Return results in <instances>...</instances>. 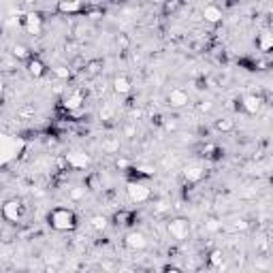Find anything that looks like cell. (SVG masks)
<instances>
[{"mask_svg": "<svg viewBox=\"0 0 273 273\" xmlns=\"http://www.w3.org/2000/svg\"><path fill=\"white\" fill-rule=\"evenodd\" d=\"M24 149H26V139L0 133V169L15 163V160L24 154Z\"/></svg>", "mask_w": 273, "mask_h": 273, "instance_id": "obj_1", "label": "cell"}, {"mask_svg": "<svg viewBox=\"0 0 273 273\" xmlns=\"http://www.w3.org/2000/svg\"><path fill=\"white\" fill-rule=\"evenodd\" d=\"M47 222L58 232H70L77 228V214L70 207H54L49 211Z\"/></svg>", "mask_w": 273, "mask_h": 273, "instance_id": "obj_2", "label": "cell"}, {"mask_svg": "<svg viewBox=\"0 0 273 273\" xmlns=\"http://www.w3.org/2000/svg\"><path fill=\"white\" fill-rule=\"evenodd\" d=\"M0 214L7 222H11V224H17V222H22L24 216H26V205L22 203L19 199H9L3 203V209H0Z\"/></svg>", "mask_w": 273, "mask_h": 273, "instance_id": "obj_3", "label": "cell"}, {"mask_svg": "<svg viewBox=\"0 0 273 273\" xmlns=\"http://www.w3.org/2000/svg\"><path fill=\"white\" fill-rule=\"evenodd\" d=\"M126 194H128V199L133 201V203L141 205V203H145V201H149L151 190L145 184H141V181H128L126 184Z\"/></svg>", "mask_w": 273, "mask_h": 273, "instance_id": "obj_4", "label": "cell"}, {"mask_svg": "<svg viewBox=\"0 0 273 273\" xmlns=\"http://www.w3.org/2000/svg\"><path fill=\"white\" fill-rule=\"evenodd\" d=\"M167 230L175 241H186L190 235V222L186 218H173L167 224Z\"/></svg>", "mask_w": 273, "mask_h": 273, "instance_id": "obj_5", "label": "cell"}, {"mask_svg": "<svg viewBox=\"0 0 273 273\" xmlns=\"http://www.w3.org/2000/svg\"><path fill=\"white\" fill-rule=\"evenodd\" d=\"M124 246L128 250H133V252H143L149 246V241L141 230H130V232H126V237H124Z\"/></svg>", "mask_w": 273, "mask_h": 273, "instance_id": "obj_6", "label": "cell"}, {"mask_svg": "<svg viewBox=\"0 0 273 273\" xmlns=\"http://www.w3.org/2000/svg\"><path fill=\"white\" fill-rule=\"evenodd\" d=\"M43 17L38 15V13H26L24 17H22V28L26 30L28 34H32V36H36V34H41L43 32Z\"/></svg>", "mask_w": 273, "mask_h": 273, "instance_id": "obj_7", "label": "cell"}, {"mask_svg": "<svg viewBox=\"0 0 273 273\" xmlns=\"http://www.w3.org/2000/svg\"><path fill=\"white\" fill-rule=\"evenodd\" d=\"M167 100H169V105L173 109H181V107L190 105V94L186 92V90H181V88H173L167 94Z\"/></svg>", "mask_w": 273, "mask_h": 273, "instance_id": "obj_8", "label": "cell"}, {"mask_svg": "<svg viewBox=\"0 0 273 273\" xmlns=\"http://www.w3.org/2000/svg\"><path fill=\"white\" fill-rule=\"evenodd\" d=\"M56 9L62 15H79L84 13V3L82 0H58Z\"/></svg>", "mask_w": 273, "mask_h": 273, "instance_id": "obj_9", "label": "cell"}, {"mask_svg": "<svg viewBox=\"0 0 273 273\" xmlns=\"http://www.w3.org/2000/svg\"><path fill=\"white\" fill-rule=\"evenodd\" d=\"M66 163H68V167H73V169H88L90 165H92V158H90L86 151H68Z\"/></svg>", "mask_w": 273, "mask_h": 273, "instance_id": "obj_10", "label": "cell"}, {"mask_svg": "<svg viewBox=\"0 0 273 273\" xmlns=\"http://www.w3.org/2000/svg\"><path fill=\"white\" fill-rule=\"evenodd\" d=\"M241 107H244V111L248 115H256L262 109V98L256 96V94H246L244 98H241Z\"/></svg>", "mask_w": 273, "mask_h": 273, "instance_id": "obj_11", "label": "cell"}, {"mask_svg": "<svg viewBox=\"0 0 273 273\" xmlns=\"http://www.w3.org/2000/svg\"><path fill=\"white\" fill-rule=\"evenodd\" d=\"M26 70H28V75L30 77H34V79H41L45 73H47V66L41 58H30L28 62H26Z\"/></svg>", "mask_w": 273, "mask_h": 273, "instance_id": "obj_12", "label": "cell"}, {"mask_svg": "<svg viewBox=\"0 0 273 273\" xmlns=\"http://www.w3.org/2000/svg\"><path fill=\"white\" fill-rule=\"evenodd\" d=\"M113 92L118 94V96H128L130 92H133V84H130V79L126 77V75H118V77H113Z\"/></svg>", "mask_w": 273, "mask_h": 273, "instance_id": "obj_13", "label": "cell"}, {"mask_svg": "<svg viewBox=\"0 0 273 273\" xmlns=\"http://www.w3.org/2000/svg\"><path fill=\"white\" fill-rule=\"evenodd\" d=\"M84 103H86L84 92H82V90H75V92H70V94L64 98V109H68V111H79V109L84 107Z\"/></svg>", "mask_w": 273, "mask_h": 273, "instance_id": "obj_14", "label": "cell"}, {"mask_svg": "<svg viewBox=\"0 0 273 273\" xmlns=\"http://www.w3.org/2000/svg\"><path fill=\"white\" fill-rule=\"evenodd\" d=\"M201 13H203V19L207 24H220L222 17H224V13H222V9L218 5H205Z\"/></svg>", "mask_w": 273, "mask_h": 273, "instance_id": "obj_15", "label": "cell"}, {"mask_svg": "<svg viewBox=\"0 0 273 273\" xmlns=\"http://www.w3.org/2000/svg\"><path fill=\"white\" fill-rule=\"evenodd\" d=\"M203 175H205V171L199 165H190V167L184 169V179L188 181V184H199V181L203 179Z\"/></svg>", "mask_w": 273, "mask_h": 273, "instance_id": "obj_16", "label": "cell"}, {"mask_svg": "<svg viewBox=\"0 0 273 273\" xmlns=\"http://www.w3.org/2000/svg\"><path fill=\"white\" fill-rule=\"evenodd\" d=\"M256 47L265 54H269L273 49V34L269 32V30H262V32L256 36Z\"/></svg>", "mask_w": 273, "mask_h": 273, "instance_id": "obj_17", "label": "cell"}, {"mask_svg": "<svg viewBox=\"0 0 273 273\" xmlns=\"http://www.w3.org/2000/svg\"><path fill=\"white\" fill-rule=\"evenodd\" d=\"M103 68H105L103 60H90V62H86V75L88 77H96V75L103 73Z\"/></svg>", "mask_w": 273, "mask_h": 273, "instance_id": "obj_18", "label": "cell"}, {"mask_svg": "<svg viewBox=\"0 0 273 273\" xmlns=\"http://www.w3.org/2000/svg\"><path fill=\"white\" fill-rule=\"evenodd\" d=\"M226 265V256H224V252L222 250H214L209 254V267H214V269H222Z\"/></svg>", "mask_w": 273, "mask_h": 273, "instance_id": "obj_19", "label": "cell"}, {"mask_svg": "<svg viewBox=\"0 0 273 273\" xmlns=\"http://www.w3.org/2000/svg\"><path fill=\"white\" fill-rule=\"evenodd\" d=\"M11 54H13V58H17V60H26V62H28L30 58H32V56H30V49H28L26 45H22V43H15V45L11 47Z\"/></svg>", "mask_w": 273, "mask_h": 273, "instance_id": "obj_20", "label": "cell"}, {"mask_svg": "<svg viewBox=\"0 0 273 273\" xmlns=\"http://www.w3.org/2000/svg\"><path fill=\"white\" fill-rule=\"evenodd\" d=\"M216 130H218V133H230V130H235V120H232V118L216 120Z\"/></svg>", "mask_w": 273, "mask_h": 273, "instance_id": "obj_21", "label": "cell"}, {"mask_svg": "<svg viewBox=\"0 0 273 273\" xmlns=\"http://www.w3.org/2000/svg\"><path fill=\"white\" fill-rule=\"evenodd\" d=\"M90 226H92L96 232H103L109 226V220L105 216H92V218H90Z\"/></svg>", "mask_w": 273, "mask_h": 273, "instance_id": "obj_22", "label": "cell"}, {"mask_svg": "<svg viewBox=\"0 0 273 273\" xmlns=\"http://www.w3.org/2000/svg\"><path fill=\"white\" fill-rule=\"evenodd\" d=\"M100 147H103V151H107V154H118L120 151V141L109 137V139H103V143H100Z\"/></svg>", "mask_w": 273, "mask_h": 273, "instance_id": "obj_23", "label": "cell"}, {"mask_svg": "<svg viewBox=\"0 0 273 273\" xmlns=\"http://www.w3.org/2000/svg\"><path fill=\"white\" fill-rule=\"evenodd\" d=\"M86 192H88V186H77L73 190H68V199L70 201H82L86 197Z\"/></svg>", "mask_w": 273, "mask_h": 273, "instance_id": "obj_24", "label": "cell"}, {"mask_svg": "<svg viewBox=\"0 0 273 273\" xmlns=\"http://www.w3.org/2000/svg\"><path fill=\"white\" fill-rule=\"evenodd\" d=\"M54 75H56L58 79H70L73 70H70L68 66H56V68H54Z\"/></svg>", "mask_w": 273, "mask_h": 273, "instance_id": "obj_25", "label": "cell"}, {"mask_svg": "<svg viewBox=\"0 0 273 273\" xmlns=\"http://www.w3.org/2000/svg\"><path fill=\"white\" fill-rule=\"evenodd\" d=\"M115 45H118L120 52H126L128 45H130V38H128L126 34H118V38H115Z\"/></svg>", "mask_w": 273, "mask_h": 273, "instance_id": "obj_26", "label": "cell"}, {"mask_svg": "<svg viewBox=\"0 0 273 273\" xmlns=\"http://www.w3.org/2000/svg\"><path fill=\"white\" fill-rule=\"evenodd\" d=\"M86 186L92 188V190H98V188H100V177H98V175H90V177L86 179Z\"/></svg>", "mask_w": 273, "mask_h": 273, "instance_id": "obj_27", "label": "cell"}, {"mask_svg": "<svg viewBox=\"0 0 273 273\" xmlns=\"http://www.w3.org/2000/svg\"><path fill=\"white\" fill-rule=\"evenodd\" d=\"M197 109L201 111V113H209V111L214 109V103H211V100H201V103L197 105Z\"/></svg>", "mask_w": 273, "mask_h": 273, "instance_id": "obj_28", "label": "cell"}, {"mask_svg": "<svg viewBox=\"0 0 273 273\" xmlns=\"http://www.w3.org/2000/svg\"><path fill=\"white\" fill-rule=\"evenodd\" d=\"M177 7H179V0H169V3L165 5V13H173V11H177Z\"/></svg>", "mask_w": 273, "mask_h": 273, "instance_id": "obj_29", "label": "cell"}, {"mask_svg": "<svg viewBox=\"0 0 273 273\" xmlns=\"http://www.w3.org/2000/svg\"><path fill=\"white\" fill-rule=\"evenodd\" d=\"M98 115H100V120H111V115H113V109H111V107H103Z\"/></svg>", "mask_w": 273, "mask_h": 273, "instance_id": "obj_30", "label": "cell"}, {"mask_svg": "<svg viewBox=\"0 0 273 273\" xmlns=\"http://www.w3.org/2000/svg\"><path fill=\"white\" fill-rule=\"evenodd\" d=\"M205 226H207V230H211V232H214V230H220V226H222V224H220L218 220H214V218H211V220H207V224H205Z\"/></svg>", "mask_w": 273, "mask_h": 273, "instance_id": "obj_31", "label": "cell"}, {"mask_svg": "<svg viewBox=\"0 0 273 273\" xmlns=\"http://www.w3.org/2000/svg\"><path fill=\"white\" fill-rule=\"evenodd\" d=\"M235 228L246 230V228H248V222H246V220H237V222H235Z\"/></svg>", "mask_w": 273, "mask_h": 273, "instance_id": "obj_32", "label": "cell"}, {"mask_svg": "<svg viewBox=\"0 0 273 273\" xmlns=\"http://www.w3.org/2000/svg\"><path fill=\"white\" fill-rule=\"evenodd\" d=\"M5 96V84H3V79H0V100H3Z\"/></svg>", "mask_w": 273, "mask_h": 273, "instance_id": "obj_33", "label": "cell"}]
</instances>
